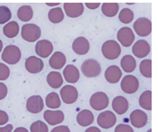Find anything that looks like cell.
Wrapping results in <instances>:
<instances>
[{"label":"cell","mask_w":158,"mask_h":132,"mask_svg":"<svg viewBox=\"0 0 158 132\" xmlns=\"http://www.w3.org/2000/svg\"><path fill=\"white\" fill-rule=\"evenodd\" d=\"M101 53L108 60H115L121 53V47L115 40H108L101 46Z\"/></svg>","instance_id":"obj_1"},{"label":"cell","mask_w":158,"mask_h":132,"mask_svg":"<svg viewBox=\"0 0 158 132\" xmlns=\"http://www.w3.org/2000/svg\"><path fill=\"white\" fill-rule=\"evenodd\" d=\"M21 36L24 41L35 43L41 37V28L35 24H25L21 29Z\"/></svg>","instance_id":"obj_2"},{"label":"cell","mask_w":158,"mask_h":132,"mask_svg":"<svg viewBox=\"0 0 158 132\" xmlns=\"http://www.w3.org/2000/svg\"><path fill=\"white\" fill-rule=\"evenodd\" d=\"M22 53L16 45H9L2 52V60L7 64H15L21 59Z\"/></svg>","instance_id":"obj_3"},{"label":"cell","mask_w":158,"mask_h":132,"mask_svg":"<svg viewBox=\"0 0 158 132\" xmlns=\"http://www.w3.org/2000/svg\"><path fill=\"white\" fill-rule=\"evenodd\" d=\"M81 72L88 78L97 77L101 72V66L95 59H88L81 64Z\"/></svg>","instance_id":"obj_4"},{"label":"cell","mask_w":158,"mask_h":132,"mask_svg":"<svg viewBox=\"0 0 158 132\" xmlns=\"http://www.w3.org/2000/svg\"><path fill=\"white\" fill-rule=\"evenodd\" d=\"M110 100L108 95L105 92H98L92 94L89 99L90 107L94 109L95 110H103L109 106Z\"/></svg>","instance_id":"obj_5"},{"label":"cell","mask_w":158,"mask_h":132,"mask_svg":"<svg viewBox=\"0 0 158 132\" xmlns=\"http://www.w3.org/2000/svg\"><path fill=\"white\" fill-rule=\"evenodd\" d=\"M133 28L137 36L146 37L152 32V22L146 17H140L134 23Z\"/></svg>","instance_id":"obj_6"},{"label":"cell","mask_w":158,"mask_h":132,"mask_svg":"<svg viewBox=\"0 0 158 132\" xmlns=\"http://www.w3.org/2000/svg\"><path fill=\"white\" fill-rule=\"evenodd\" d=\"M121 90L127 94H134L139 89L138 79L134 75H126L121 81Z\"/></svg>","instance_id":"obj_7"},{"label":"cell","mask_w":158,"mask_h":132,"mask_svg":"<svg viewBox=\"0 0 158 132\" xmlns=\"http://www.w3.org/2000/svg\"><path fill=\"white\" fill-rule=\"evenodd\" d=\"M97 122L102 129H110L117 123V116L110 110H105L98 116Z\"/></svg>","instance_id":"obj_8"},{"label":"cell","mask_w":158,"mask_h":132,"mask_svg":"<svg viewBox=\"0 0 158 132\" xmlns=\"http://www.w3.org/2000/svg\"><path fill=\"white\" fill-rule=\"evenodd\" d=\"M60 95H61V100L65 104H73L78 100L79 92L77 89L73 87V85H65L64 87L61 88Z\"/></svg>","instance_id":"obj_9"},{"label":"cell","mask_w":158,"mask_h":132,"mask_svg":"<svg viewBox=\"0 0 158 132\" xmlns=\"http://www.w3.org/2000/svg\"><path fill=\"white\" fill-rule=\"evenodd\" d=\"M117 38L124 47H129L135 41L134 32L129 27H122L118 32Z\"/></svg>","instance_id":"obj_10"},{"label":"cell","mask_w":158,"mask_h":132,"mask_svg":"<svg viewBox=\"0 0 158 132\" xmlns=\"http://www.w3.org/2000/svg\"><path fill=\"white\" fill-rule=\"evenodd\" d=\"M44 107V102L40 95H33L29 97L26 101V109L30 113L37 114L43 110Z\"/></svg>","instance_id":"obj_11"},{"label":"cell","mask_w":158,"mask_h":132,"mask_svg":"<svg viewBox=\"0 0 158 132\" xmlns=\"http://www.w3.org/2000/svg\"><path fill=\"white\" fill-rule=\"evenodd\" d=\"M63 8L67 16L77 18L84 12V5L82 3H64Z\"/></svg>","instance_id":"obj_12"},{"label":"cell","mask_w":158,"mask_h":132,"mask_svg":"<svg viewBox=\"0 0 158 132\" xmlns=\"http://www.w3.org/2000/svg\"><path fill=\"white\" fill-rule=\"evenodd\" d=\"M53 51V45L49 40H40L35 45V53L41 58H47Z\"/></svg>","instance_id":"obj_13"},{"label":"cell","mask_w":158,"mask_h":132,"mask_svg":"<svg viewBox=\"0 0 158 132\" xmlns=\"http://www.w3.org/2000/svg\"><path fill=\"white\" fill-rule=\"evenodd\" d=\"M24 66L26 71L30 73H39L43 71L44 64L41 58H38L36 56H30L25 60Z\"/></svg>","instance_id":"obj_14"},{"label":"cell","mask_w":158,"mask_h":132,"mask_svg":"<svg viewBox=\"0 0 158 132\" xmlns=\"http://www.w3.org/2000/svg\"><path fill=\"white\" fill-rule=\"evenodd\" d=\"M129 119L132 126L137 129L145 127L147 124V120H148L146 113L141 109H135L134 111H132Z\"/></svg>","instance_id":"obj_15"},{"label":"cell","mask_w":158,"mask_h":132,"mask_svg":"<svg viewBox=\"0 0 158 132\" xmlns=\"http://www.w3.org/2000/svg\"><path fill=\"white\" fill-rule=\"evenodd\" d=\"M44 118L51 126H54L61 123L64 120V113L60 109H47L44 111Z\"/></svg>","instance_id":"obj_16"},{"label":"cell","mask_w":158,"mask_h":132,"mask_svg":"<svg viewBox=\"0 0 158 132\" xmlns=\"http://www.w3.org/2000/svg\"><path fill=\"white\" fill-rule=\"evenodd\" d=\"M150 45L146 40H138L132 47V53L137 58H146L150 53Z\"/></svg>","instance_id":"obj_17"},{"label":"cell","mask_w":158,"mask_h":132,"mask_svg":"<svg viewBox=\"0 0 158 132\" xmlns=\"http://www.w3.org/2000/svg\"><path fill=\"white\" fill-rule=\"evenodd\" d=\"M89 43L88 41V39L83 37V36H80L77 37L73 43V52L76 54L79 55H85L86 53H89Z\"/></svg>","instance_id":"obj_18"},{"label":"cell","mask_w":158,"mask_h":132,"mask_svg":"<svg viewBox=\"0 0 158 132\" xmlns=\"http://www.w3.org/2000/svg\"><path fill=\"white\" fill-rule=\"evenodd\" d=\"M122 77L121 69L117 65H111L105 71V79L110 83H117Z\"/></svg>","instance_id":"obj_19"},{"label":"cell","mask_w":158,"mask_h":132,"mask_svg":"<svg viewBox=\"0 0 158 132\" xmlns=\"http://www.w3.org/2000/svg\"><path fill=\"white\" fill-rule=\"evenodd\" d=\"M63 77L69 83H76L80 80V71L75 65L69 64L63 70Z\"/></svg>","instance_id":"obj_20"},{"label":"cell","mask_w":158,"mask_h":132,"mask_svg":"<svg viewBox=\"0 0 158 132\" xmlns=\"http://www.w3.org/2000/svg\"><path fill=\"white\" fill-rule=\"evenodd\" d=\"M128 101L125 97L117 96L114 98L112 101V109L118 115H123L124 113H126L128 109Z\"/></svg>","instance_id":"obj_21"},{"label":"cell","mask_w":158,"mask_h":132,"mask_svg":"<svg viewBox=\"0 0 158 132\" xmlns=\"http://www.w3.org/2000/svg\"><path fill=\"white\" fill-rule=\"evenodd\" d=\"M66 56L61 52H55L49 59V64L52 69L60 70L66 64Z\"/></svg>","instance_id":"obj_22"},{"label":"cell","mask_w":158,"mask_h":132,"mask_svg":"<svg viewBox=\"0 0 158 132\" xmlns=\"http://www.w3.org/2000/svg\"><path fill=\"white\" fill-rule=\"evenodd\" d=\"M77 122L81 127H88L94 121V115L89 109H82L77 115Z\"/></svg>","instance_id":"obj_23"},{"label":"cell","mask_w":158,"mask_h":132,"mask_svg":"<svg viewBox=\"0 0 158 132\" xmlns=\"http://www.w3.org/2000/svg\"><path fill=\"white\" fill-rule=\"evenodd\" d=\"M122 70L125 72H134L136 67V61L134 57L130 54L124 55L123 58L120 61Z\"/></svg>","instance_id":"obj_24"},{"label":"cell","mask_w":158,"mask_h":132,"mask_svg":"<svg viewBox=\"0 0 158 132\" xmlns=\"http://www.w3.org/2000/svg\"><path fill=\"white\" fill-rule=\"evenodd\" d=\"M46 81H47L49 86L53 89H58L63 83L62 76L61 73L58 72H49L47 77H46Z\"/></svg>","instance_id":"obj_25"},{"label":"cell","mask_w":158,"mask_h":132,"mask_svg":"<svg viewBox=\"0 0 158 132\" xmlns=\"http://www.w3.org/2000/svg\"><path fill=\"white\" fill-rule=\"evenodd\" d=\"M19 24L15 21L7 22L3 28V33L7 38H15L19 33Z\"/></svg>","instance_id":"obj_26"},{"label":"cell","mask_w":158,"mask_h":132,"mask_svg":"<svg viewBox=\"0 0 158 132\" xmlns=\"http://www.w3.org/2000/svg\"><path fill=\"white\" fill-rule=\"evenodd\" d=\"M119 5L118 3H103L101 6V12L107 17H114L118 15Z\"/></svg>","instance_id":"obj_27"},{"label":"cell","mask_w":158,"mask_h":132,"mask_svg":"<svg viewBox=\"0 0 158 132\" xmlns=\"http://www.w3.org/2000/svg\"><path fill=\"white\" fill-rule=\"evenodd\" d=\"M34 15V11L30 6H22L17 10V17L23 22H29Z\"/></svg>","instance_id":"obj_28"},{"label":"cell","mask_w":158,"mask_h":132,"mask_svg":"<svg viewBox=\"0 0 158 132\" xmlns=\"http://www.w3.org/2000/svg\"><path fill=\"white\" fill-rule=\"evenodd\" d=\"M48 19L52 24H59L64 19V13L61 7L52 8L48 13Z\"/></svg>","instance_id":"obj_29"},{"label":"cell","mask_w":158,"mask_h":132,"mask_svg":"<svg viewBox=\"0 0 158 132\" xmlns=\"http://www.w3.org/2000/svg\"><path fill=\"white\" fill-rule=\"evenodd\" d=\"M45 104L49 109H56L61 107V98L58 93L56 92H51L45 98Z\"/></svg>","instance_id":"obj_30"},{"label":"cell","mask_w":158,"mask_h":132,"mask_svg":"<svg viewBox=\"0 0 158 132\" xmlns=\"http://www.w3.org/2000/svg\"><path fill=\"white\" fill-rule=\"evenodd\" d=\"M139 105L142 109L146 110L152 109V92L146 91L139 97Z\"/></svg>","instance_id":"obj_31"},{"label":"cell","mask_w":158,"mask_h":132,"mask_svg":"<svg viewBox=\"0 0 158 132\" xmlns=\"http://www.w3.org/2000/svg\"><path fill=\"white\" fill-rule=\"evenodd\" d=\"M139 70L141 74L146 78L152 77V60L145 59L140 62Z\"/></svg>","instance_id":"obj_32"},{"label":"cell","mask_w":158,"mask_h":132,"mask_svg":"<svg viewBox=\"0 0 158 132\" xmlns=\"http://www.w3.org/2000/svg\"><path fill=\"white\" fill-rule=\"evenodd\" d=\"M118 19L123 24H129L134 19V13L128 7L123 8L118 14Z\"/></svg>","instance_id":"obj_33"},{"label":"cell","mask_w":158,"mask_h":132,"mask_svg":"<svg viewBox=\"0 0 158 132\" xmlns=\"http://www.w3.org/2000/svg\"><path fill=\"white\" fill-rule=\"evenodd\" d=\"M12 17L11 10L5 6H0V24H6Z\"/></svg>","instance_id":"obj_34"},{"label":"cell","mask_w":158,"mask_h":132,"mask_svg":"<svg viewBox=\"0 0 158 132\" xmlns=\"http://www.w3.org/2000/svg\"><path fill=\"white\" fill-rule=\"evenodd\" d=\"M31 132H48V127L47 125L43 122L42 120H37L35 122L32 123L30 127Z\"/></svg>","instance_id":"obj_35"},{"label":"cell","mask_w":158,"mask_h":132,"mask_svg":"<svg viewBox=\"0 0 158 132\" xmlns=\"http://www.w3.org/2000/svg\"><path fill=\"white\" fill-rule=\"evenodd\" d=\"M10 75V69L5 63L0 62V81H6Z\"/></svg>","instance_id":"obj_36"},{"label":"cell","mask_w":158,"mask_h":132,"mask_svg":"<svg viewBox=\"0 0 158 132\" xmlns=\"http://www.w3.org/2000/svg\"><path fill=\"white\" fill-rule=\"evenodd\" d=\"M115 132H134V130L127 124H118L115 129Z\"/></svg>","instance_id":"obj_37"},{"label":"cell","mask_w":158,"mask_h":132,"mask_svg":"<svg viewBox=\"0 0 158 132\" xmlns=\"http://www.w3.org/2000/svg\"><path fill=\"white\" fill-rule=\"evenodd\" d=\"M7 92H8V90H7L6 85L0 82V100H4L6 97Z\"/></svg>","instance_id":"obj_38"},{"label":"cell","mask_w":158,"mask_h":132,"mask_svg":"<svg viewBox=\"0 0 158 132\" xmlns=\"http://www.w3.org/2000/svg\"><path fill=\"white\" fill-rule=\"evenodd\" d=\"M8 120H9V117L7 113L4 110H0V126L6 124L8 122Z\"/></svg>","instance_id":"obj_39"},{"label":"cell","mask_w":158,"mask_h":132,"mask_svg":"<svg viewBox=\"0 0 158 132\" xmlns=\"http://www.w3.org/2000/svg\"><path fill=\"white\" fill-rule=\"evenodd\" d=\"M51 132H71L70 129L67 126L61 125V126H57L53 130H52Z\"/></svg>","instance_id":"obj_40"},{"label":"cell","mask_w":158,"mask_h":132,"mask_svg":"<svg viewBox=\"0 0 158 132\" xmlns=\"http://www.w3.org/2000/svg\"><path fill=\"white\" fill-rule=\"evenodd\" d=\"M85 6L89 9L93 10V9H97L98 7H99L100 6V4L99 3H86Z\"/></svg>","instance_id":"obj_41"},{"label":"cell","mask_w":158,"mask_h":132,"mask_svg":"<svg viewBox=\"0 0 158 132\" xmlns=\"http://www.w3.org/2000/svg\"><path fill=\"white\" fill-rule=\"evenodd\" d=\"M13 130V125L11 124H7L5 127H1L0 128V132H12Z\"/></svg>","instance_id":"obj_42"},{"label":"cell","mask_w":158,"mask_h":132,"mask_svg":"<svg viewBox=\"0 0 158 132\" xmlns=\"http://www.w3.org/2000/svg\"><path fill=\"white\" fill-rule=\"evenodd\" d=\"M85 132H101V130L97 127H89L86 130Z\"/></svg>","instance_id":"obj_43"},{"label":"cell","mask_w":158,"mask_h":132,"mask_svg":"<svg viewBox=\"0 0 158 132\" xmlns=\"http://www.w3.org/2000/svg\"><path fill=\"white\" fill-rule=\"evenodd\" d=\"M13 132H29L25 128H23V127H19V128H16L15 130Z\"/></svg>","instance_id":"obj_44"},{"label":"cell","mask_w":158,"mask_h":132,"mask_svg":"<svg viewBox=\"0 0 158 132\" xmlns=\"http://www.w3.org/2000/svg\"><path fill=\"white\" fill-rule=\"evenodd\" d=\"M59 5V3H46V6H58Z\"/></svg>","instance_id":"obj_45"},{"label":"cell","mask_w":158,"mask_h":132,"mask_svg":"<svg viewBox=\"0 0 158 132\" xmlns=\"http://www.w3.org/2000/svg\"><path fill=\"white\" fill-rule=\"evenodd\" d=\"M3 51V43H2V41L0 40V53Z\"/></svg>","instance_id":"obj_46"},{"label":"cell","mask_w":158,"mask_h":132,"mask_svg":"<svg viewBox=\"0 0 158 132\" xmlns=\"http://www.w3.org/2000/svg\"><path fill=\"white\" fill-rule=\"evenodd\" d=\"M147 132H152V130H147Z\"/></svg>","instance_id":"obj_47"}]
</instances>
